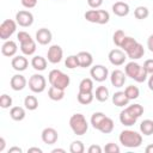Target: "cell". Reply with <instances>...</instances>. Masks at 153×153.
<instances>
[{"label":"cell","mask_w":153,"mask_h":153,"mask_svg":"<svg viewBox=\"0 0 153 153\" xmlns=\"http://www.w3.org/2000/svg\"><path fill=\"white\" fill-rule=\"evenodd\" d=\"M126 76H127L126 73L122 72L121 69H115V71H112V72H111V75H110L111 85L115 86V87H117V88L122 87V86L124 85V82H126V79H127Z\"/></svg>","instance_id":"13"},{"label":"cell","mask_w":153,"mask_h":153,"mask_svg":"<svg viewBox=\"0 0 153 153\" xmlns=\"http://www.w3.org/2000/svg\"><path fill=\"white\" fill-rule=\"evenodd\" d=\"M10 116L14 121H23L25 118V110L22 106H12L10 110Z\"/></svg>","instance_id":"25"},{"label":"cell","mask_w":153,"mask_h":153,"mask_svg":"<svg viewBox=\"0 0 153 153\" xmlns=\"http://www.w3.org/2000/svg\"><path fill=\"white\" fill-rule=\"evenodd\" d=\"M143 68L148 74H153V59H148L143 63Z\"/></svg>","instance_id":"45"},{"label":"cell","mask_w":153,"mask_h":153,"mask_svg":"<svg viewBox=\"0 0 153 153\" xmlns=\"http://www.w3.org/2000/svg\"><path fill=\"white\" fill-rule=\"evenodd\" d=\"M48 80L50 82L51 86H56L59 88H63L66 90L71 82V79L67 74H65L60 69H53L49 72L48 75Z\"/></svg>","instance_id":"4"},{"label":"cell","mask_w":153,"mask_h":153,"mask_svg":"<svg viewBox=\"0 0 153 153\" xmlns=\"http://www.w3.org/2000/svg\"><path fill=\"white\" fill-rule=\"evenodd\" d=\"M14 152H17V153H22L23 151H22V148L20 147H11L10 149H8V153H14Z\"/></svg>","instance_id":"50"},{"label":"cell","mask_w":153,"mask_h":153,"mask_svg":"<svg viewBox=\"0 0 153 153\" xmlns=\"http://www.w3.org/2000/svg\"><path fill=\"white\" fill-rule=\"evenodd\" d=\"M12 98L8 96V94H6V93H4V94H1V97H0V106L2 108V109H7V108H11L12 106Z\"/></svg>","instance_id":"40"},{"label":"cell","mask_w":153,"mask_h":153,"mask_svg":"<svg viewBox=\"0 0 153 153\" xmlns=\"http://www.w3.org/2000/svg\"><path fill=\"white\" fill-rule=\"evenodd\" d=\"M17 30V22L12 19H5L0 24V38L7 41Z\"/></svg>","instance_id":"6"},{"label":"cell","mask_w":153,"mask_h":153,"mask_svg":"<svg viewBox=\"0 0 153 153\" xmlns=\"http://www.w3.org/2000/svg\"><path fill=\"white\" fill-rule=\"evenodd\" d=\"M140 131L141 134L149 136L153 134V121L152 120H143L140 123Z\"/></svg>","instance_id":"27"},{"label":"cell","mask_w":153,"mask_h":153,"mask_svg":"<svg viewBox=\"0 0 153 153\" xmlns=\"http://www.w3.org/2000/svg\"><path fill=\"white\" fill-rule=\"evenodd\" d=\"M124 93L127 94V97L129 98V100H134V99L139 98V96H140V90H139L136 86H134V85H129V86L124 90Z\"/></svg>","instance_id":"33"},{"label":"cell","mask_w":153,"mask_h":153,"mask_svg":"<svg viewBox=\"0 0 153 153\" xmlns=\"http://www.w3.org/2000/svg\"><path fill=\"white\" fill-rule=\"evenodd\" d=\"M87 4L92 8H98L99 6H102L103 0H87Z\"/></svg>","instance_id":"47"},{"label":"cell","mask_w":153,"mask_h":153,"mask_svg":"<svg viewBox=\"0 0 153 153\" xmlns=\"http://www.w3.org/2000/svg\"><path fill=\"white\" fill-rule=\"evenodd\" d=\"M24 105L27 110H36L38 108V99L35 96H26L24 99Z\"/></svg>","instance_id":"31"},{"label":"cell","mask_w":153,"mask_h":153,"mask_svg":"<svg viewBox=\"0 0 153 153\" xmlns=\"http://www.w3.org/2000/svg\"><path fill=\"white\" fill-rule=\"evenodd\" d=\"M124 37H126L124 32H123L122 30H117V31H115V33H114V36H112V41H114V43H115L117 47H121V44H122Z\"/></svg>","instance_id":"41"},{"label":"cell","mask_w":153,"mask_h":153,"mask_svg":"<svg viewBox=\"0 0 153 153\" xmlns=\"http://www.w3.org/2000/svg\"><path fill=\"white\" fill-rule=\"evenodd\" d=\"M47 63H48L47 59H44L43 56H39V55L33 56L32 60H31V66L33 67V69H36L38 72L44 71L47 68Z\"/></svg>","instance_id":"23"},{"label":"cell","mask_w":153,"mask_h":153,"mask_svg":"<svg viewBox=\"0 0 153 153\" xmlns=\"http://www.w3.org/2000/svg\"><path fill=\"white\" fill-rule=\"evenodd\" d=\"M5 146H6V141L4 137H0V152H2L5 149Z\"/></svg>","instance_id":"51"},{"label":"cell","mask_w":153,"mask_h":153,"mask_svg":"<svg viewBox=\"0 0 153 153\" xmlns=\"http://www.w3.org/2000/svg\"><path fill=\"white\" fill-rule=\"evenodd\" d=\"M90 74H91V76H92L93 80H96L98 82H102V81L106 80V78L109 76V71L103 65H94L91 68Z\"/></svg>","instance_id":"8"},{"label":"cell","mask_w":153,"mask_h":153,"mask_svg":"<svg viewBox=\"0 0 153 153\" xmlns=\"http://www.w3.org/2000/svg\"><path fill=\"white\" fill-rule=\"evenodd\" d=\"M104 151L106 153H118L120 152V147L116 143H114V142H109V143L105 145Z\"/></svg>","instance_id":"43"},{"label":"cell","mask_w":153,"mask_h":153,"mask_svg":"<svg viewBox=\"0 0 153 153\" xmlns=\"http://www.w3.org/2000/svg\"><path fill=\"white\" fill-rule=\"evenodd\" d=\"M51 38H53V33L47 27H41L37 30L36 32V41L42 44V45H47L51 42Z\"/></svg>","instance_id":"12"},{"label":"cell","mask_w":153,"mask_h":153,"mask_svg":"<svg viewBox=\"0 0 153 153\" xmlns=\"http://www.w3.org/2000/svg\"><path fill=\"white\" fill-rule=\"evenodd\" d=\"M114 127H115L114 121H112L110 117L106 116V117L103 120L102 124L99 126V129H98V130H100V131L104 133V134H109V133H111V131L114 130Z\"/></svg>","instance_id":"26"},{"label":"cell","mask_w":153,"mask_h":153,"mask_svg":"<svg viewBox=\"0 0 153 153\" xmlns=\"http://www.w3.org/2000/svg\"><path fill=\"white\" fill-rule=\"evenodd\" d=\"M97 17H98L97 24H106L110 19V14L105 10H97Z\"/></svg>","instance_id":"38"},{"label":"cell","mask_w":153,"mask_h":153,"mask_svg":"<svg viewBox=\"0 0 153 153\" xmlns=\"http://www.w3.org/2000/svg\"><path fill=\"white\" fill-rule=\"evenodd\" d=\"M124 73L127 76L134 79L137 82H143L146 81L148 73L146 72V69L143 68V66H140L137 62H135L134 60L128 62L124 67Z\"/></svg>","instance_id":"1"},{"label":"cell","mask_w":153,"mask_h":153,"mask_svg":"<svg viewBox=\"0 0 153 153\" xmlns=\"http://www.w3.org/2000/svg\"><path fill=\"white\" fill-rule=\"evenodd\" d=\"M134 16L136 19H146L149 16V11L146 6H137L134 11Z\"/></svg>","instance_id":"35"},{"label":"cell","mask_w":153,"mask_h":153,"mask_svg":"<svg viewBox=\"0 0 153 153\" xmlns=\"http://www.w3.org/2000/svg\"><path fill=\"white\" fill-rule=\"evenodd\" d=\"M105 117L106 116L103 112H93L92 116H91V124H92V127L98 130L99 129V126L102 124V122H103V120Z\"/></svg>","instance_id":"30"},{"label":"cell","mask_w":153,"mask_h":153,"mask_svg":"<svg viewBox=\"0 0 153 153\" xmlns=\"http://www.w3.org/2000/svg\"><path fill=\"white\" fill-rule=\"evenodd\" d=\"M18 50V47H17V43L14 41H11V39H7L4 42V44L1 45V54L4 56H7V57H11V56H14Z\"/></svg>","instance_id":"15"},{"label":"cell","mask_w":153,"mask_h":153,"mask_svg":"<svg viewBox=\"0 0 153 153\" xmlns=\"http://www.w3.org/2000/svg\"><path fill=\"white\" fill-rule=\"evenodd\" d=\"M48 97L51 100H61L65 97V90L63 88H59L56 86H50L48 90Z\"/></svg>","instance_id":"24"},{"label":"cell","mask_w":153,"mask_h":153,"mask_svg":"<svg viewBox=\"0 0 153 153\" xmlns=\"http://www.w3.org/2000/svg\"><path fill=\"white\" fill-rule=\"evenodd\" d=\"M16 22H17V24L19 26L29 27L33 23V14L30 11L22 10V11H19V12L16 13Z\"/></svg>","instance_id":"7"},{"label":"cell","mask_w":153,"mask_h":153,"mask_svg":"<svg viewBox=\"0 0 153 153\" xmlns=\"http://www.w3.org/2000/svg\"><path fill=\"white\" fill-rule=\"evenodd\" d=\"M84 17H85V19H86L87 22H90V23H97V20H98L97 10H88V11H86L85 14H84Z\"/></svg>","instance_id":"42"},{"label":"cell","mask_w":153,"mask_h":153,"mask_svg":"<svg viewBox=\"0 0 153 153\" xmlns=\"http://www.w3.org/2000/svg\"><path fill=\"white\" fill-rule=\"evenodd\" d=\"M17 38H18L19 43H24V42L31 39V36H30L26 31H19V32L17 33Z\"/></svg>","instance_id":"44"},{"label":"cell","mask_w":153,"mask_h":153,"mask_svg":"<svg viewBox=\"0 0 153 153\" xmlns=\"http://www.w3.org/2000/svg\"><path fill=\"white\" fill-rule=\"evenodd\" d=\"M11 65H12V67H13L14 71L23 72V71H25V69L27 68V66H29V61H27V59H26L25 56H23V55H18V56H14V57L12 59Z\"/></svg>","instance_id":"16"},{"label":"cell","mask_w":153,"mask_h":153,"mask_svg":"<svg viewBox=\"0 0 153 153\" xmlns=\"http://www.w3.org/2000/svg\"><path fill=\"white\" fill-rule=\"evenodd\" d=\"M69 127L75 135H84L88 129V123L82 114H74L69 118Z\"/></svg>","instance_id":"3"},{"label":"cell","mask_w":153,"mask_h":153,"mask_svg":"<svg viewBox=\"0 0 153 153\" xmlns=\"http://www.w3.org/2000/svg\"><path fill=\"white\" fill-rule=\"evenodd\" d=\"M88 153H102V147L99 145H91L88 147Z\"/></svg>","instance_id":"48"},{"label":"cell","mask_w":153,"mask_h":153,"mask_svg":"<svg viewBox=\"0 0 153 153\" xmlns=\"http://www.w3.org/2000/svg\"><path fill=\"white\" fill-rule=\"evenodd\" d=\"M127 55H128V57L129 59H131V60H139V59H141L143 55H145V49H143V45L141 44V43H136L133 48H130L127 53H126Z\"/></svg>","instance_id":"18"},{"label":"cell","mask_w":153,"mask_h":153,"mask_svg":"<svg viewBox=\"0 0 153 153\" xmlns=\"http://www.w3.org/2000/svg\"><path fill=\"white\" fill-rule=\"evenodd\" d=\"M136 43H137V41H136L135 38H133V37H129V36H126L120 48H122V50L127 53V51H128L130 48H133V47H134Z\"/></svg>","instance_id":"36"},{"label":"cell","mask_w":153,"mask_h":153,"mask_svg":"<svg viewBox=\"0 0 153 153\" xmlns=\"http://www.w3.org/2000/svg\"><path fill=\"white\" fill-rule=\"evenodd\" d=\"M112 103L116 105V106H124V105H128L129 103V98L127 97V94L124 93V91H117L112 94Z\"/></svg>","instance_id":"19"},{"label":"cell","mask_w":153,"mask_h":153,"mask_svg":"<svg viewBox=\"0 0 153 153\" xmlns=\"http://www.w3.org/2000/svg\"><path fill=\"white\" fill-rule=\"evenodd\" d=\"M145 151H146V153H153V143L152 145H148Z\"/></svg>","instance_id":"54"},{"label":"cell","mask_w":153,"mask_h":153,"mask_svg":"<svg viewBox=\"0 0 153 153\" xmlns=\"http://www.w3.org/2000/svg\"><path fill=\"white\" fill-rule=\"evenodd\" d=\"M65 65H66V67L69 68V69H74V68H76V67H80V66H79V60H78V56H76V55H69V56L66 59Z\"/></svg>","instance_id":"37"},{"label":"cell","mask_w":153,"mask_h":153,"mask_svg":"<svg viewBox=\"0 0 153 153\" xmlns=\"http://www.w3.org/2000/svg\"><path fill=\"white\" fill-rule=\"evenodd\" d=\"M27 81L25 79L24 75L22 74H14L12 78H11V81H10V85H11V88L14 90V91H22L25 88Z\"/></svg>","instance_id":"14"},{"label":"cell","mask_w":153,"mask_h":153,"mask_svg":"<svg viewBox=\"0 0 153 153\" xmlns=\"http://www.w3.org/2000/svg\"><path fill=\"white\" fill-rule=\"evenodd\" d=\"M93 90V81L90 78H84L79 84V91L81 92H92Z\"/></svg>","instance_id":"32"},{"label":"cell","mask_w":153,"mask_h":153,"mask_svg":"<svg viewBox=\"0 0 153 153\" xmlns=\"http://www.w3.org/2000/svg\"><path fill=\"white\" fill-rule=\"evenodd\" d=\"M147 48L149 49V51L153 53V35H151V36L147 38Z\"/></svg>","instance_id":"49"},{"label":"cell","mask_w":153,"mask_h":153,"mask_svg":"<svg viewBox=\"0 0 153 153\" xmlns=\"http://www.w3.org/2000/svg\"><path fill=\"white\" fill-rule=\"evenodd\" d=\"M148 88L153 91V74H151V76L148 78Z\"/></svg>","instance_id":"52"},{"label":"cell","mask_w":153,"mask_h":153,"mask_svg":"<svg viewBox=\"0 0 153 153\" xmlns=\"http://www.w3.org/2000/svg\"><path fill=\"white\" fill-rule=\"evenodd\" d=\"M109 61L111 65L114 66H121L124 63L126 59H127V55H126V51L121 50V49H112L110 53H109Z\"/></svg>","instance_id":"10"},{"label":"cell","mask_w":153,"mask_h":153,"mask_svg":"<svg viewBox=\"0 0 153 153\" xmlns=\"http://www.w3.org/2000/svg\"><path fill=\"white\" fill-rule=\"evenodd\" d=\"M129 5L124 1H117L112 5V12L118 17H126L129 13Z\"/></svg>","instance_id":"17"},{"label":"cell","mask_w":153,"mask_h":153,"mask_svg":"<svg viewBox=\"0 0 153 153\" xmlns=\"http://www.w3.org/2000/svg\"><path fill=\"white\" fill-rule=\"evenodd\" d=\"M126 109H127V111H128L130 115H133V116L136 117V118H139V117L143 114V106L140 105V104H133V105H129V106L126 108Z\"/></svg>","instance_id":"34"},{"label":"cell","mask_w":153,"mask_h":153,"mask_svg":"<svg viewBox=\"0 0 153 153\" xmlns=\"http://www.w3.org/2000/svg\"><path fill=\"white\" fill-rule=\"evenodd\" d=\"M120 142L128 148H136L139 146H141L142 143V135L139 134L135 130H130V129H126L122 130L120 134Z\"/></svg>","instance_id":"2"},{"label":"cell","mask_w":153,"mask_h":153,"mask_svg":"<svg viewBox=\"0 0 153 153\" xmlns=\"http://www.w3.org/2000/svg\"><path fill=\"white\" fill-rule=\"evenodd\" d=\"M27 152H29V153H31V152L42 153V149H41V148H38V147H31V148H29V149H27Z\"/></svg>","instance_id":"53"},{"label":"cell","mask_w":153,"mask_h":153,"mask_svg":"<svg viewBox=\"0 0 153 153\" xmlns=\"http://www.w3.org/2000/svg\"><path fill=\"white\" fill-rule=\"evenodd\" d=\"M37 1H38V0H20L22 5H23L25 8H33V7L37 5Z\"/></svg>","instance_id":"46"},{"label":"cell","mask_w":153,"mask_h":153,"mask_svg":"<svg viewBox=\"0 0 153 153\" xmlns=\"http://www.w3.org/2000/svg\"><path fill=\"white\" fill-rule=\"evenodd\" d=\"M76 98H78V102H79L80 104L87 105V104H91V103H92L94 96H93L92 92H81V91H79Z\"/></svg>","instance_id":"28"},{"label":"cell","mask_w":153,"mask_h":153,"mask_svg":"<svg viewBox=\"0 0 153 153\" xmlns=\"http://www.w3.org/2000/svg\"><path fill=\"white\" fill-rule=\"evenodd\" d=\"M47 57H48V61L50 63H59L62 57H63V50L60 45L57 44H54L51 45L49 49H48V53H47Z\"/></svg>","instance_id":"9"},{"label":"cell","mask_w":153,"mask_h":153,"mask_svg":"<svg viewBox=\"0 0 153 153\" xmlns=\"http://www.w3.org/2000/svg\"><path fill=\"white\" fill-rule=\"evenodd\" d=\"M69 151L71 153H82L85 151V147H84V143L79 140L76 141H73L71 143V147H69Z\"/></svg>","instance_id":"39"},{"label":"cell","mask_w":153,"mask_h":153,"mask_svg":"<svg viewBox=\"0 0 153 153\" xmlns=\"http://www.w3.org/2000/svg\"><path fill=\"white\" fill-rule=\"evenodd\" d=\"M109 94H110V93H109L108 87H105V86H98V87L96 88L94 97H96V99H97L98 102H105V100H108Z\"/></svg>","instance_id":"29"},{"label":"cell","mask_w":153,"mask_h":153,"mask_svg":"<svg viewBox=\"0 0 153 153\" xmlns=\"http://www.w3.org/2000/svg\"><path fill=\"white\" fill-rule=\"evenodd\" d=\"M29 87L35 93H41L47 87V80L42 74H33L29 79Z\"/></svg>","instance_id":"5"},{"label":"cell","mask_w":153,"mask_h":153,"mask_svg":"<svg viewBox=\"0 0 153 153\" xmlns=\"http://www.w3.org/2000/svg\"><path fill=\"white\" fill-rule=\"evenodd\" d=\"M136 117H134L133 115H130L127 109L122 110L121 114H120V122L123 124V126H127V127H130V126H134L136 123Z\"/></svg>","instance_id":"21"},{"label":"cell","mask_w":153,"mask_h":153,"mask_svg":"<svg viewBox=\"0 0 153 153\" xmlns=\"http://www.w3.org/2000/svg\"><path fill=\"white\" fill-rule=\"evenodd\" d=\"M20 50L24 55H27V56L33 55L36 51V42L31 38L24 43H20Z\"/></svg>","instance_id":"22"},{"label":"cell","mask_w":153,"mask_h":153,"mask_svg":"<svg viewBox=\"0 0 153 153\" xmlns=\"http://www.w3.org/2000/svg\"><path fill=\"white\" fill-rule=\"evenodd\" d=\"M51 153H65V149H62V148H55V149L51 151Z\"/></svg>","instance_id":"55"},{"label":"cell","mask_w":153,"mask_h":153,"mask_svg":"<svg viewBox=\"0 0 153 153\" xmlns=\"http://www.w3.org/2000/svg\"><path fill=\"white\" fill-rule=\"evenodd\" d=\"M78 60H79V66L82 68L90 67L93 63V57L88 51H80L76 54Z\"/></svg>","instance_id":"20"},{"label":"cell","mask_w":153,"mask_h":153,"mask_svg":"<svg viewBox=\"0 0 153 153\" xmlns=\"http://www.w3.org/2000/svg\"><path fill=\"white\" fill-rule=\"evenodd\" d=\"M41 137H42V141L44 143H47V145H54L57 141V139H59V134H57V131L54 128L48 127V128H44L43 129Z\"/></svg>","instance_id":"11"}]
</instances>
